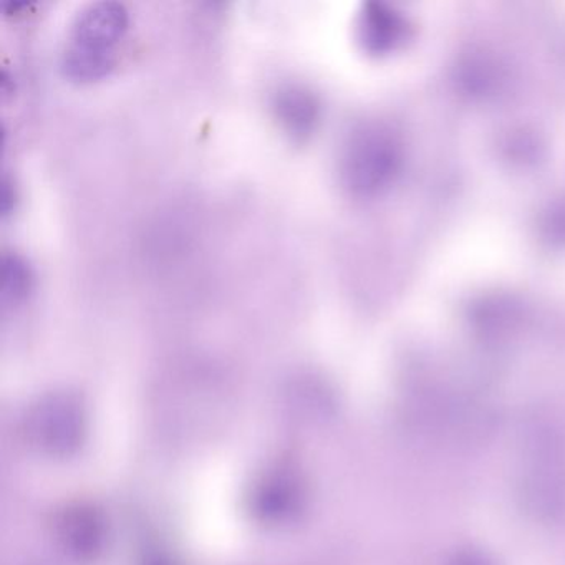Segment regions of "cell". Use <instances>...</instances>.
<instances>
[{"mask_svg":"<svg viewBox=\"0 0 565 565\" xmlns=\"http://www.w3.org/2000/svg\"><path fill=\"white\" fill-rule=\"evenodd\" d=\"M269 104L274 120L290 140L307 141L319 127L322 105L312 87L303 82H280L270 92Z\"/></svg>","mask_w":565,"mask_h":565,"instance_id":"1","label":"cell"},{"mask_svg":"<svg viewBox=\"0 0 565 565\" xmlns=\"http://www.w3.org/2000/svg\"><path fill=\"white\" fill-rule=\"evenodd\" d=\"M130 15L120 2H94L78 11L71 24L68 44L94 51H115L127 34Z\"/></svg>","mask_w":565,"mask_h":565,"instance_id":"2","label":"cell"},{"mask_svg":"<svg viewBox=\"0 0 565 565\" xmlns=\"http://www.w3.org/2000/svg\"><path fill=\"white\" fill-rule=\"evenodd\" d=\"M117 64L115 51H94L67 44L61 55V71L68 81L90 84L107 77Z\"/></svg>","mask_w":565,"mask_h":565,"instance_id":"3","label":"cell"},{"mask_svg":"<svg viewBox=\"0 0 565 565\" xmlns=\"http://www.w3.org/2000/svg\"><path fill=\"white\" fill-rule=\"evenodd\" d=\"M34 289V270L24 256L18 253L2 254L0 260V290L2 300L19 303L28 299Z\"/></svg>","mask_w":565,"mask_h":565,"instance_id":"4","label":"cell"},{"mask_svg":"<svg viewBox=\"0 0 565 565\" xmlns=\"http://www.w3.org/2000/svg\"><path fill=\"white\" fill-rule=\"evenodd\" d=\"M2 200H0V210H2V214H9L11 213L12 207H14L15 204V193L14 190H12V184L8 183V181H4V184H2Z\"/></svg>","mask_w":565,"mask_h":565,"instance_id":"5","label":"cell"}]
</instances>
